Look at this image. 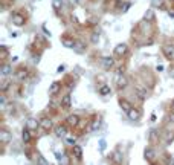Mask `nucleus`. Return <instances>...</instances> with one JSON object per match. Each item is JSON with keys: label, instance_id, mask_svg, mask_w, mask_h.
Instances as JSON below:
<instances>
[{"label": "nucleus", "instance_id": "6e6552de", "mask_svg": "<svg viewBox=\"0 0 174 165\" xmlns=\"http://www.w3.org/2000/svg\"><path fill=\"white\" fill-rule=\"evenodd\" d=\"M127 86H128V78L125 77L124 73H119L116 77V87H118V90H124Z\"/></svg>", "mask_w": 174, "mask_h": 165}, {"label": "nucleus", "instance_id": "7ed1b4c3", "mask_svg": "<svg viewBox=\"0 0 174 165\" xmlns=\"http://www.w3.org/2000/svg\"><path fill=\"white\" fill-rule=\"evenodd\" d=\"M127 52H128V46H127V43H119V44H116L115 49H113L115 57H119V58L125 57Z\"/></svg>", "mask_w": 174, "mask_h": 165}, {"label": "nucleus", "instance_id": "20e7f679", "mask_svg": "<svg viewBox=\"0 0 174 165\" xmlns=\"http://www.w3.org/2000/svg\"><path fill=\"white\" fill-rule=\"evenodd\" d=\"M61 87H63V84H61L60 81H52L50 86H49V89H47L49 96H57V95H60Z\"/></svg>", "mask_w": 174, "mask_h": 165}, {"label": "nucleus", "instance_id": "79ce46f5", "mask_svg": "<svg viewBox=\"0 0 174 165\" xmlns=\"http://www.w3.org/2000/svg\"><path fill=\"white\" fill-rule=\"evenodd\" d=\"M156 69H157V70H159V72H162V70H164V66H160V64H159V66H157V67H156Z\"/></svg>", "mask_w": 174, "mask_h": 165}, {"label": "nucleus", "instance_id": "39448f33", "mask_svg": "<svg viewBox=\"0 0 174 165\" xmlns=\"http://www.w3.org/2000/svg\"><path fill=\"white\" fill-rule=\"evenodd\" d=\"M101 66L104 70H112L115 67V58L110 57V55H107V57H102L101 58Z\"/></svg>", "mask_w": 174, "mask_h": 165}, {"label": "nucleus", "instance_id": "f704fd0d", "mask_svg": "<svg viewBox=\"0 0 174 165\" xmlns=\"http://www.w3.org/2000/svg\"><path fill=\"white\" fill-rule=\"evenodd\" d=\"M167 119H168V122H170V124H174V110H171V113L167 116Z\"/></svg>", "mask_w": 174, "mask_h": 165}, {"label": "nucleus", "instance_id": "f03ea898", "mask_svg": "<svg viewBox=\"0 0 174 165\" xmlns=\"http://www.w3.org/2000/svg\"><path fill=\"white\" fill-rule=\"evenodd\" d=\"M11 23L14 24V26H17V28H21V26H24V23H26V17L21 14V12H12L11 14Z\"/></svg>", "mask_w": 174, "mask_h": 165}, {"label": "nucleus", "instance_id": "37998d69", "mask_svg": "<svg viewBox=\"0 0 174 165\" xmlns=\"http://www.w3.org/2000/svg\"><path fill=\"white\" fill-rule=\"evenodd\" d=\"M168 16H170V17H173V18H174V12H173V11H168Z\"/></svg>", "mask_w": 174, "mask_h": 165}, {"label": "nucleus", "instance_id": "9d476101", "mask_svg": "<svg viewBox=\"0 0 174 165\" xmlns=\"http://www.w3.org/2000/svg\"><path fill=\"white\" fill-rule=\"evenodd\" d=\"M12 63H6L3 61L2 63V66H0V75L2 77H9V75H12Z\"/></svg>", "mask_w": 174, "mask_h": 165}, {"label": "nucleus", "instance_id": "4468645a", "mask_svg": "<svg viewBox=\"0 0 174 165\" xmlns=\"http://www.w3.org/2000/svg\"><path fill=\"white\" fill-rule=\"evenodd\" d=\"M61 44H63L64 47H67V49H75L76 41L72 38V37H69V35H63V37H61Z\"/></svg>", "mask_w": 174, "mask_h": 165}, {"label": "nucleus", "instance_id": "473e14b6", "mask_svg": "<svg viewBox=\"0 0 174 165\" xmlns=\"http://www.w3.org/2000/svg\"><path fill=\"white\" fill-rule=\"evenodd\" d=\"M115 162H118V164H121L122 161H124V158H122V155L121 153H119V151H115Z\"/></svg>", "mask_w": 174, "mask_h": 165}, {"label": "nucleus", "instance_id": "ddd939ff", "mask_svg": "<svg viewBox=\"0 0 174 165\" xmlns=\"http://www.w3.org/2000/svg\"><path fill=\"white\" fill-rule=\"evenodd\" d=\"M162 52H164L167 60H170V61L174 60V46L173 44H164L162 46Z\"/></svg>", "mask_w": 174, "mask_h": 165}, {"label": "nucleus", "instance_id": "a211bd4d", "mask_svg": "<svg viewBox=\"0 0 174 165\" xmlns=\"http://www.w3.org/2000/svg\"><path fill=\"white\" fill-rule=\"evenodd\" d=\"M135 92H136V96L141 101H145L147 98H148V92H147V89H144L142 86H136L135 87Z\"/></svg>", "mask_w": 174, "mask_h": 165}, {"label": "nucleus", "instance_id": "f257e3e1", "mask_svg": "<svg viewBox=\"0 0 174 165\" xmlns=\"http://www.w3.org/2000/svg\"><path fill=\"white\" fill-rule=\"evenodd\" d=\"M144 159L148 162V164L156 162V159H157V151H156V148L153 145H147L144 148Z\"/></svg>", "mask_w": 174, "mask_h": 165}, {"label": "nucleus", "instance_id": "9b49d317", "mask_svg": "<svg viewBox=\"0 0 174 165\" xmlns=\"http://www.w3.org/2000/svg\"><path fill=\"white\" fill-rule=\"evenodd\" d=\"M16 78L19 81H26L29 78V69L28 67H20L16 70Z\"/></svg>", "mask_w": 174, "mask_h": 165}, {"label": "nucleus", "instance_id": "72a5a7b5", "mask_svg": "<svg viewBox=\"0 0 174 165\" xmlns=\"http://www.w3.org/2000/svg\"><path fill=\"white\" fill-rule=\"evenodd\" d=\"M174 141V133H167V139H165V145L171 144Z\"/></svg>", "mask_w": 174, "mask_h": 165}, {"label": "nucleus", "instance_id": "c85d7f7f", "mask_svg": "<svg viewBox=\"0 0 174 165\" xmlns=\"http://www.w3.org/2000/svg\"><path fill=\"white\" fill-rule=\"evenodd\" d=\"M52 8L55 11H60L63 8V0H52Z\"/></svg>", "mask_w": 174, "mask_h": 165}, {"label": "nucleus", "instance_id": "49530a36", "mask_svg": "<svg viewBox=\"0 0 174 165\" xmlns=\"http://www.w3.org/2000/svg\"><path fill=\"white\" fill-rule=\"evenodd\" d=\"M168 2H174V0H168Z\"/></svg>", "mask_w": 174, "mask_h": 165}, {"label": "nucleus", "instance_id": "b1692460", "mask_svg": "<svg viewBox=\"0 0 174 165\" xmlns=\"http://www.w3.org/2000/svg\"><path fill=\"white\" fill-rule=\"evenodd\" d=\"M119 107H121V109H122L125 113H128V110H130L133 106L128 103V101H127L125 98H119Z\"/></svg>", "mask_w": 174, "mask_h": 165}, {"label": "nucleus", "instance_id": "2eb2a0df", "mask_svg": "<svg viewBox=\"0 0 174 165\" xmlns=\"http://www.w3.org/2000/svg\"><path fill=\"white\" fill-rule=\"evenodd\" d=\"M127 116H128V119H130V121H139V119L142 118V113H141V110H139V109L131 107V109L128 110V113H127Z\"/></svg>", "mask_w": 174, "mask_h": 165}, {"label": "nucleus", "instance_id": "4c0bfd02", "mask_svg": "<svg viewBox=\"0 0 174 165\" xmlns=\"http://www.w3.org/2000/svg\"><path fill=\"white\" fill-rule=\"evenodd\" d=\"M55 156H57V161H58V162L63 161V155H61V153H55Z\"/></svg>", "mask_w": 174, "mask_h": 165}, {"label": "nucleus", "instance_id": "e433bc0d", "mask_svg": "<svg viewBox=\"0 0 174 165\" xmlns=\"http://www.w3.org/2000/svg\"><path fill=\"white\" fill-rule=\"evenodd\" d=\"M64 69H66V66H64V64H61V66H58V67H57V72H58V73H61V72H64Z\"/></svg>", "mask_w": 174, "mask_h": 165}, {"label": "nucleus", "instance_id": "a878e982", "mask_svg": "<svg viewBox=\"0 0 174 165\" xmlns=\"http://www.w3.org/2000/svg\"><path fill=\"white\" fill-rule=\"evenodd\" d=\"M148 141L151 142V144H154V142H157L159 141V132L157 130H150V133H148Z\"/></svg>", "mask_w": 174, "mask_h": 165}, {"label": "nucleus", "instance_id": "c756f323", "mask_svg": "<svg viewBox=\"0 0 174 165\" xmlns=\"http://www.w3.org/2000/svg\"><path fill=\"white\" fill-rule=\"evenodd\" d=\"M75 50H76V52H79V54H81V52H84V50H86V46H84V43H81V41H79V43H76V46H75Z\"/></svg>", "mask_w": 174, "mask_h": 165}, {"label": "nucleus", "instance_id": "a18cd8bd", "mask_svg": "<svg viewBox=\"0 0 174 165\" xmlns=\"http://www.w3.org/2000/svg\"><path fill=\"white\" fill-rule=\"evenodd\" d=\"M173 72H170V75H171V77H174V69H171Z\"/></svg>", "mask_w": 174, "mask_h": 165}, {"label": "nucleus", "instance_id": "bb28decb", "mask_svg": "<svg viewBox=\"0 0 174 165\" xmlns=\"http://www.w3.org/2000/svg\"><path fill=\"white\" fill-rule=\"evenodd\" d=\"M151 5H153L154 9H159V8H160V9H167L164 0H151Z\"/></svg>", "mask_w": 174, "mask_h": 165}, {"label": "nucleus", "instance_id": "423d86ee", "mask_svg": "<svg viewBox=\"0 0 174 165\" xmlns=\"http://www.w3.org/2000/svg\"><path fill=\"white\" fill-rule=\"evenodd\" d=\"M40 127L44 130V132H50V130H53L55 127H53V122H52V119L50 118H47V116H43V118H40Z\"/></svg>", "mask_w": 174, "mask_h": 165}, {"label": "nucleus", "instance_id": "2f4dec72", "mask_svg": "<svg viewBox=\"0 0 174 165\" xmlns=\"http://www.w3.org/2000/svg\"><path fill=\"white\" fill-rule=\"evenodd\" d=\"M90 40H92V43H93V44L99 43V34H98V32H93V34H92V37H90Z\"/></svg>", "mask_w": 174, "mask_h": 165}, {"label": "nucleus", "instance_id": "4be33fe9", "mask_svg": "<svg viewBox=\"0 0 174 165\" xmlns=\"http://www.w3.org/2000/svg\"><path fill=\"white\" fill-rule=\"evenodd\" d=\"M9 87H11V80L8 77H2V81H0V92L2 93L8 92Z\"/></svg>", "mask_w": 174, "mask_h": 165}, {"label": "nucleus", "instance_id": "cd10ccee", "mask_svg": "<svg viewBox=\"0 0 174 165\" xmlns=\"http://www.w3.org/2000/svg\"><path fill=\"white\" fill-rule=\"evenodd\" d=\"M145 21H153L154 20V8H150V9H147L145 12Z\"/></svg>", "mask_w": 174, "mask_h": 165}, {"label": "nucleus", "instance_id": "7c9ffc66", "mask_svg": "<svg viewBox=\"0 0 174 165\" xmlns=\"http://www.w3.org/2000/svg\"><path fill=\"white\" fill-rule=\"evenodd\" d=\"M0 109H2V112L6 110V98H5V95L0 96Z\"/></svg>", "mask_w": 174, "mask_h": 165}, {"label": "nucleus", "instance_id": "aec40b11", "mask_svg": "<svg viewBox=\"0 0 174 165\" xmlns=\"http://www.w3.org/2000/svg\"><path fill=\"white\" fill-rule=\"evenodd\" d=\"M101 124H102L101 116H95L92 119V124H90V132H98L101 129Z\"/></svg>", "mask_w": 174, "mask_h": 165}, {"label": "nucleus", "instance_id": "1a4fd4ad", "mask_svg": "<svg viewBox=\"0 0 174 165\" xmlns=\"http://www.w3.org/2000/svg\"><path fill=\"white\" fill-rule=\"evenodd\" d=\"M66 122H67L69 127L75 129V127H78L79 122H81V118H79V115H76V113H72V115H69L67 118H66Z\"/></svg>", "mask_w": 174, "mask_h": 165}, {"label": "nucleus", "instance_id": "a19ab883", "mask_svg": "<svg viewBox=\"0 0 174 165\" xmlns=\"http://www.w3.org/2000/svg\"><path fill=\"white\" fill-rule=\"evenodd\" d=\"M19 60V57H11V63H16Z\"/></svg>", "mask_w": 174, "mask_h": 165}, {"label": "nucleus", "instance_id": "c03bdc74", "mask_svg": "<svg viewBox=\"0 0 174 165\" xmlns=\"http://www.w3.org/2000/svg\"><path fill=\"white\" fill-rule=\"evenodd\" d=\"M171 110H174V99L171 101Z\"/></svg>", "mask_w": 174, "mask_h": 165}, {"label": "nucleus", "instance_id": "dca6fc26", "mask_svg": "<svg viewBox=\"0 0 174 165\" xmlns=\"http://www.w3.org/2000/svg\"><path fill=\"white\" fill-rule=\"evenodd\" d=\"M60 106H61L63 110H69V109L72 107V95H70V93H66V95L61 98Z\"/></svg>", "mask_w": 174, "mask_h": 165}, {"label": "nucleus", "instance_id": "ea45409f", "mask_svg": "<svg viewBox=\"0 0 174 165\" xmlns=\"http://www.w3.org/2000/svg\"><path fill=\"white\" fill-rule=\"evenodd\" d=\"M69 3H70V5H78L79 0H69Z\"/></svg>", "mask_w": 174, "mask_h": 165}, {"label": "nucleus", "instance_id": "6ab92c4d", "mask_svg": "<svg viewBox=\"0 0 174 165\" xmlns=\"http://www.w3.org/2000/svg\"><path fill=\"white\" fill-rule=\"evenodd\" d=\"M26 127L31 129L32 132H37L38 127H40V119L37 121V118H28L26 119Z\"/></svg>", "mask_w": 174, "mask_h": 165}, {"label": "nucleus", "instance_id": "58836bf2", "mask_svg": "<svg viewBox=\"0 0 174 165\" xmlns=\"http://www.w3.org/2000/svg\"><path fill=\"white\" fill-rule=\"evenodd\" d=\"M6 54H8V50H6V47H5V46H2V55L5 57Z\"/></svg>", "mask_w": 174, "mask_h": 165}, {"label": "nucleus", "instance_id": "c9c22d12", "mask_svg": "<svg viewBox=\"0 0 174 165\" xmlns=\"http://www.w3.org/2000/svg\"><path fill=\"white\" fill-rule=\"evenodd\" d=\"M105 147H107L105 141H104V139H101V141H99V150L101 151H105Z\"/></svg>", "mask_w": 174, "mask_h": 165}, {"label": "nucleus", "instance_id": "5701e85b", "mask_svg": "<svg viewBox=\"0 0 174 165\" xmlns=\"http://www.w3.org/2000/svg\"><path fill=\"white\" fill-rule=\"evenodd\" d=\"M72 155L78 159V161H81L83 159V148L79 147L78 144H75V145H72Z\"/></svg>", "mask_w": 174, "mask_h": 165}, {"label": "nucleus", "instance_id": "0eeeda50", "mask_svg": "<svg viewBox=\"0 0 174 165\" xmlns=\"http://www.w3.org/2000/svg\"><path fill=\"white\" fill-rule=\"evenodd\" d=\"M11 141H12V133L6 129L0 130V142H2V145H8Z\"/></svg>", "mask_w": 174, "mask_h": 165}, {"label": "nucleus", "instance_id": "393cba45", "mask_svg": "<svg viewBox=\"0 0 174 165\" xmlns=\"http://www.w3.org/2000/svg\"><path fill=\"white\" fill-rule=\"evenodd\" d=\"M63 141H64V144H67V145H75V144H76V136L67 133V135L63 138Z\"/></svg>", "mask_w": 174, "mask_h": 165}, {"label": "nucleus", "instance_id": "f3484780", "mask_svg": "<svg viewBox=\"0 0 174 165\" xmlns=\"http://www.w3.org/2000/svg\"><path fill=\"white\" fill-rule=\"evenodd\" d=\"M21 141H23V144H31V141H32V130L28 129L26 125L21 130Z\"/></svg>", "mask_w": 174, "mask_h": 165}, {"label": "nucleus", "instance_id": "f8f14e48", "mask_svg": "<svg viewBox=\"0 0 174 165\" xmlns=\"http://www.w3.org/2000/svg\"><path fill=\"white\" fill-rule=\"evenodd\" d=\"M53 133H55V136L57 138H60V139H63L66 135H67L69 132H67V125L66 124H58L55 129H53Z\"/></svg>", "mask_w": 174, "mask_h": 165}, {"label": "nucleus", "instance_id": "412c9836", "mask_svg": "<svg viewBox=\"0 0 174 165\" xmlns=\"http://www.w3.org/2000/svg\"><path fill=\"white\" fill-rule=\"evenodd\" d=\"M98 93L101 96H110L112 95V87L109 84H101L99 89H98Z\"/></svg>", "mask_w": 174, "mask_h": 165}]
</instances>
